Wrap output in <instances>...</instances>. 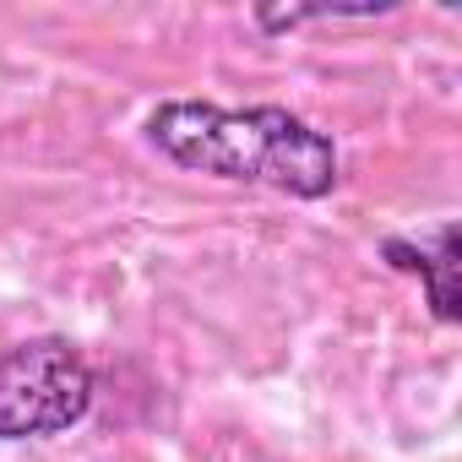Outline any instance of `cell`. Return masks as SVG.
Returning a JSON list of instances; mask_svg holds the SVG:
<instances>
[{
	"instance_id": "obj_1",
	"label": "cell",
	"mask_w": 462,
	"mask_h": 462,
	"mask_svg": "<svg viewBox=\"0 0 462 462\" xmlns=\"http://www.w3.org/2000/svg\"><path fill=\"white\" fill-rule=\"evenodd\" d=\"M147 142L190 174L267 185L300 201H321L343 180L337 142L283 104L223 109L201 98H174L147 115Z\"/></svg>"
},
{
	"instance_id": "obj_2",
	"label": "cell",
	"mask_w": 462,
	"mask_h": 462,
	"mask_svg": "<svg viewBox=\"0 0 462 462\" xmlns=\"http://www.w3.org/2000/svg\"><path fill=\"white\" fill-rule=\"evenodd\" d=\"M98 375L71 337H23L0 354V440H50L93 413Z\"/></svg>"
},
{
	"instance_id": "obj_3",
	"label": "cell",
	"mask_w": 462,
	"mask_h": 462,
	"mask_svg": "<svg viewBox=\"0 0 462 462\" xmlns=\"http://www.w3.org/2000/svg\"><path fill=\"white\" fill-rule=\"evenodd\" d=\"M381 262L392 273H408L419 278L424 300H430V316L440 327H457L462 321V294H457V223H440L430 240H408V235H386L381 240Z\"/></svg>"
}]
</instances>
